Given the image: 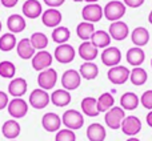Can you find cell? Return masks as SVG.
Instances as JSON below:
<instances>
[{
    "mask_svg": "<svg viewBox=\"0 0 152 141\" xmlns=\"http://www.w3.org/2000/svg\"><path fill=\"white\" fill-rule=\"evenodd\" d=\"M7 109L12 118H23L28 113V102L21 97H13L8 102Z\"/></svg>",
    "mask_w": 152,
    "mask_h": 141,
    "instance_id": "277c9868",
    "label": "cell"
},
{
    "mask_svg": "<svg viewBox=\"0 0 152 141\" xmlns=\"http://www.w3.org/2000/svg\"><path fill=\"white\" fill-rule=\"evenodd\" d=\"M29 104H31L32 108L35 109H43L45 108L51 101V96L47 93V91L42 88H36L31 92L29 94V99H28Z\"/></svg>",
    "mask_w": 152,
    "mask_h": 141,
    "instance_id": "52a82bcc",
    "label": "cell"
},
{
    "mask_svg": "<svg viewBox=\"0 0 152 141\" xmlns=\"http://www.w3.org/2000/svg\"><path fill=\"white\" fill-rule=\"evenodd\" d=\"M81 83V76L79 70L76 69H67L61 76V86L66 91H75L80 86Z\"/></svg>",
    "mask_w": 152,
    "mask_h": 141,
    "instance_id": "30bf717a",
    "label": "cell"
},
{
    "mask_svg": "<svg viewBox=\"0 0 152 141\" xmlns=\"http://www.w3.org/2000/svg\"><path fill=\"white\" fill-rule=\"evenodd\" d=\"M63 20V15L56 8H48L42 13V23L48 28H56L60 25Z\"/></svg>",
    "mask_w": 152,
    "mask_h": 141,
    "instance_id": "5bb4252c",
    "label": "cell"
},
{
    "mask_svg": "<svg viewBox=\"0 0 152 141\" xmlns=\"http://www.w3.org/2000/svg\"><path fill=\"white\" fill-rule=\"evenodd\" d=\"M56 81H58V73L53 68H47L37 75V85L44 91L52 89L56 85Z\"/></svg>",
    "mask_w": 152,
    "mask_h": 141,
    "instance_id": "ba28073f",
    "label": "cell"
},
{
    "mask_svg": "<svg viewBox=\"0 0 152 141\" xmlns=\"http://www.w3.org/2000/svg\"><path fill=\"white\" fill-rule=\"evenodd\" d=\"M80 108L83 115L88 116V117H96L100 113L97 110V99L95 97H84L80 102Z\"/></svg>",
    "mask_w": 152,
    "mask_h": 141,
    "instance_id": "484cf974",
    "label": "cell"
},
{
    "mask_svg": "<svg viewBox=\"0 0 152 141\" xmlns=\"http://www.w3.org/2000/svg\"><path fill=\"white\" fill-rule=\"evenodd\" d=\"M126 59L129 65L132 67H140L145 60V52L140 47H132L127 51Z\"/></svg>",
    "mask_w": 152,
    "mask_h": 141,
    "instance_id": "d4e9b609",
    "label": "cell"
},
{
    "mask_svg": "<svg viewBox=\"0 0 152 141\" xmlns=\"http://www.w3.org/2000/svg\"><path fill=\"white\" fill-rule=\"evenodd\" d=\"M8 102H10V97L5 92L0 91V110H3L4 108L8 107Z\"/></svg>",
    "mask_w": 152,
    "mask_h": 141,
    "instance_id": "60d3db41",
    "label": "cell"
},
{
    "mask_svg": "<svg viewBox=\"0 0 152 141\" xmlns=\"http://www.w3.org/2000/svg\"><path fill=\"white\" fill-rule=\"evenodd\" d=\"M100 59H102V63L104 65L112 68L115 65H119V63L121 61V52L118 47H111L110 45V47L103 49Z\"/></svg>",
    "mask_w": 152,
    "mask_h": 141,
    "instance_id": "7c38bea8",
    "label": "cell"
},
{
    "mask_svg": "<svg viewBox=\"0 0 152 141\" xmlns=\"http://www.w3.org/2000/svg\"><path fill=\"white\" fill-rule=\"evenodd\" d=\"M126 141H140V140L137 139V137H129V139L126 140Z\"/></svg>",
    "mask_w": 152,
    "mask_h": 141,
    "instance_id": "bcb514c9",
    "label": "cell"
},
{
    "mask_svg": "<svg viewBox=\"0 0 152 141\" xmlns=\"http://www.w3.org/2000/svg\"><path fill=\"white\" fill-rule=\"evenodd\" d=\"M8 141H16V140H8Z\"/></svg>",
    "mask_w": 152,
    "mask_h": 141,
    "instance_id": "816d5d0a",
    "label": "cell"
},
{
    "mask_svg": "<svg viewBox=\"0 0 152 141\" xmlns=\"http://www.w3.org/2000/svg\"><path fill=\"white\" fill-rule=\"evenodd\" d=\"M131 40L135 44V47H144L150 41V32L145 27H136L131 32Z\"/></svg>",
    "mask_w": 152,
    "mask_h": 141,
    "instance_id": "603a6c76",
    "label": "cell"
},
{
    "mask_svg": "<svg viewBox=\"0 0 152 141\" xmlns=\"http://www.w3.org/2000/svg\"><path fill=\"white\" fill-rule=\"evenodd\" d=\"M32 60V68L37 72H42V70L51 68L53 61V56L51 55L48 51H39V52L35 53V56L31 59Z\"/></svg>",
    "mask_w": 152,
    "mask_h": 141,
    "instance_id": "9c48e42d",
    "label": "cell"
},
{
    "mask_svg": "<svg viewBox=\"0 0 152 141\" xmlns=\"http://www.w3.org/2000/svg\"><path fill=\"white\" fill-rule=\"evenodd\" d=\"M104 16L103 13V8L100 7L97 3H92V4H87L86 7L81 9V17L84 21L88 23H97L102 20V17Z\"/></svg>",
    "mask_w": 152,
    "mask_h": 141,
    "instance_id": "8fae6325",
    "label": "cell"
},
{
    "mask_svg": "<svg viewBox=\"0 0 152 141\" xmlns=\"http://www.w3.org/2000/svg\"><path fill=\"white\" fill-rule=\"evenodd\" d=\"M83 1H87L88 4H92V3H97L99 0H83Z\"/></svg>",
    "mask_w": 152,
    "mask_h": 141,
    "instance_id": "f6af8a7d",
    "label": "cell"
},
{
    "mask_svg": "<svg viewBox=\"0 0 152 141\" xmlns=\"http://www.w3.org/2000/svg\"><path fill=\"white\" fill-rule=\"evenodd\" d=\"M91 43L95 47L99 49V48H107L111 44V36L108 32L99 29V31H95V33L91 37Z\"/></svg>",
    "mask_w": 152,
    "mask_h": 141,
    "instance_id": "f546056e",
    "label": "cell"
},
{
    "mask_svg": "<svg viewBox=\"0 0 152 141\" xmlns=\"http://www.w3.org/2000/svg\"><path fill=\"white\" fill-rule=\"evenodd\" d=\"M148 80V73L147 70L142 67H134L129 73V81H131L134 85L140 86V85H144Z\"/></svg>",
    "mask_w": 152,
    "mask_h": 141,
    "instance_id": "1f68e13d",
    "label": "cell"
},
{
    "mask_svg": "<svg viewBox=\"0 0 152 141\" xmlns=\"http://www.w3.org/2000/svg\"><path fill=\"white\" fill-rule=\"evenodd\" d=\"M55 60L60 64H69L74 61L76 56V51L71 44H59L55 48Z\"/></svg>",
    "mask_w": 152,
    "mask_h": 141,
    "instance_id": "8992f818",
    "label": "cell"
},
{
    "mask_svg": "<svg viewBox=\"0 0 152 141\" xmlns=\"http://www.w3.org/2000/svg\"><path fill=\"white\" fill-rule=\"evenodd\" d=\"M140 104V99L134 92H126L120 97V107L124 110H135Z\"/></svg>",
    "mask_w": 152,
    "mask_h": 141,
    "instance_id": "83f0119b",
    "label": "cell"
},
{
    "mask_svg": "<svg viewBox=\"0 0 152 141\" xmlns=\"http://www.w3.org/2000/svg\"><path fill=\"white\" fill-rule=\"evenodd\" d=\"M76 33L79 39H81L83 41H89L92 35L95 33V25L88 21H81L76 27Z\"/></svg>",
    "mask_w": 152,
    "mask_h": 141,
    "instance_id": "4dcf8cb0",
    "label": "cell"
},
{
    "mask_svg": "<svg viewBox=\"0 0 152 141\" xmlns=\"http://www.w3.org/2000/svg\"><path fill=\"white\" fill-rule=\"evenodd\" d=\"M16 52H18L19 57L23 59V60H29L35 56L36 53V49L32 47L31 40L28 37H24L20 41H18V45H16Z\"/></svg>",
    "mask_w": 152,
    "mask_h": 141,
    "instance_id": "ffe728a7",
    "label": "cell"
},
{
    "mask_svg": "<svg viewBox=\"0 0 152 141\" xmlns=\"http://www.w3.org/2000/svg\"><path fill=\"white\" fill-rule=\"evenodd\" d=\"M77 53L84 61H94L99 55V49L91 41H83L79 45Z\"/></svg>",
    "mask_w": 152,
    "mask_h": 141,
    "instance_id": "44dd1931",
    "label": "cell"
},
{
    "mask_svg": "<svg viewBox=\"0 0 152 141\" xmlns=\"http://www.w3.org/2000/svg\"><path fill=\"white\" fill-rule=\"evenodd\" d=\"M15 73H16V67L12 61H8V60L0 61V76L1 77L12 80Z\"/></svg>",
    "mask_w": 152,
    "mask_h": 141,
    "instance_id": "8d00e7d4",
    "label": "cell"
},
{
    "mask_svg": "<svg viewBox=\"0 0 152 141\" xmlns=\"http://www.w3.org/2000/svg\"><path fill=\"white\" fill-rule=\"evenodd\" d=\"M145 0H123L124 5L129 8H139L140 5L144 4Z\"/></svg>",
    "mask_w": 152,
    "mask_h": 141,
    "instance_id": "ab89813d",
    "label": "cell"
},
{
    "mask_svg": "<svg viewBox=\"0 0 152 141\" xmlns=\"http://www.w3.org/2000/svg\"><path fill=\"white\" fill-rule=\"evenodd\" d=\"M105 136H107V131L99 123H92L87 128V137L89 141H104Z\"/></svg>",
    "mask_w": 152,
    "mask_h": 141,
    "instance_id": "4316f807",
    "label": "cell"
},
{
    "mask_svg": "<svg viewBox=\"0 0 152 141\" xmlns=\"http://www.w3.org/2000/svg\"><path fill=\"white\" fill-rule=\"evenodd\" d=\"M148 21H150V24H152V11L150 12V15H148Z\"/></svg>",
    "mask_w": 152,
    "mask_h": 141,
    "instance_id": "7dc6e473",
    "label": "cell"
},
{
    "mask_svg": "<svg viewBox=\"0 0 152 141\" xmlns=\"http://www.w3.org/2000/svg\"><path fill=\"white\" fill-rule=\"evenodd\" d=\"M18 1L19 0H0V4L5 8H12L18 4Z\"/></svg>",
    "mask_w": 152,
    "mask_h": 141,
    "instance_id": "7bdbcfd3",
    "label": "cell"
},
{
    "mask_svg": "<svg viewBox=\"0 0 152 141\" xmlns=\"http://www.w3.org/2000/svg\"><path fill=\"white\" fill-rule=\"evenodd\" d=\"M71 100H72L71 93H69L68 91H66L64 88L55 89V91L52 92V94H51V102H52L55 107H59V108L69 105Z\"/></svg>",
    "mask_w": 152,
    "mask_h": 141,
    "instance_id": "7402d4cb",
    "label": "cell"
},
{
    "mask_svg": "<svg viewBox=\"0 0 152 141\" xmlns=\"http://www.w3.org/2000/svg\"><path fill=\"white\" fill-rule=\"evenodd\" d=\"M112 107H115V97L112 96V93L110 92H104L97 97V110L100 113L102 112H107L110 110Z\"/></svg>",
    "mask_w": 152,
    "mask_h": 141,
    "instance_id": "d6a6232c",
    "label": "cell"
},
{
    "mask_svg": "<svg viewBox=\"0 0 152 141\" xmlns=\"http://www.w3.org/2000/svg\"><path fill=\"white\" fill-rule=\"evenodd\" d=\"M28 89L27 80L23 77H13L8 84V93L12 97H21L26 94Z\"/></svg>",
    "mask_w": 152,
    "mask_h": 141,
    "instance_id": "e0dca14e",
    "label": "cell"
},
{
    "mask_svg": "<svg viewBox=\"0 0 152 141\" xmlns=\"http://www.w3.org/2000/svg\"><path fill=\"white\" fill-rule=\"evenodd\" d=\"M124 118H126V112L121 107H112L110 110L105 112L104 116V121L107 124V126L110 129H113V131L120 129Z\"/></svg>",
    "mask_w": 152,
    "mask_h": 141,
    "instance_id": "3957f363",
    "label": "cell"
},
{
    "mask_svg": "<svg viewBox=\"0 0 152 141\" xmlns=\"http://www.w3.org/2000/svg\"><path fill=\"white\" fill-rule=\"evenodd\" d=\"M140 104L145 108V109L152 110V89H148L140 96Z\"/></svg>",
    "mask_w": 152,
    "mask_h": 141,
    "instance_id": "f35d334b",
    "label": "cell"
},
{
    "mask_svg": "<svg viewBox=\"0 0 152 141\" xmlns=\"http://www.w3.org/2000/svg\"><path fill=\"white\" fill-rule=\"evenodd\" d=\"M61 123L64 124L67 129L77 131V129L83 128L84 125V116L83 113L76 109H67L61 116Z\"/></svg>",
    "mask_w": 152,
    "mask_h": 141,
    "instance_id": "7a4b0ae2",
    "label": "cell"
},
{
    "mask_svg": "<svg viewBox=\"0 0 152 141\" xmlns=\"http://www.w3.org/2000/svg\"><path fill=\"white\" fill-rule=\"evenodd\" d=\"M108 33H110L111 39L116 40V41H123L128 37L129 35V28L124 21H113L111 23L110 29H108Z\"/></svg>",
    "mask_w": 152,
    "mask_h": 141,
    "instance_id": "9a60e30c",
    "label": "cell"
},
{
    "mask_svg": "<svg viewBox=\"0 0 152 141\" xmlns=\"http://www.w3.org/2000/svg\"><path fill=\"white\" fill-rule=\"evenodd\" d=\"M23 15L28 19H37L39 16H42L43 13V7L42 3L39 0H27L23 4Z\"/></svg>",
    "mask_w": 152,
    "mask_h": 141,
    "instance_id": "ac0fdd59",
    "label": "cell"
},
{
    "mask_svg": "<svg viewBox=\"0 0 152 141\" xmlns=\"http://www.w3.org/2000/svg\"><path fill=\"white\" fill-rule=\"evenodd\" d=\"M43 1L50 8H58V7H60V5H63L66 0H43Z\"/></svg>",
    "mask_w": 152,
    "mask_h": 141,
    "instance_id": "b9f144b4",
    "label": "cell"
},
{
    "mask_svg": "<svg viewBox=\"0 0 152 141\" xmlns=\"http://www.w3.org/2000/svg\"><path fill=\"white\" fill-rule=\"evenodd\" d=\"M29 40H31V44L35 49L43 51V49H45L48 45V37H47V35L43 33V32H35V33H32Z\"/></svg>",
    "mask_w": 152,
    "mask_h": 141,
    "instance_id": "d590c367",
    "label": "cell"
},
{
    "mask_svg": "<svg viewBox=\"0 0 152 141\" xmlns=\"http://www.w3.org/2000/svg\"><path fill=\"white\" fill-rule=\"evenodd\" d=\"M120 129L124 134L129 137H135L140 131H142V121L136 116H126V118L121 123Z\"/></svg>",
    "mask_w": 152,
    "mask_h": 141,
    "instance_id": "4fadbf2b",
    "label": "cell"
},
{
    "mask_svg": "<svg viewBox=\"0 0 152 141\" xmlns=\"http://www.w3.org/2000/svg\"><path fill=\"white\" fill-rule=\"evenodd\" d=\"M61 124H63L61 123V117L53 112L45 113V115L42 117L43 128H44L47 132H50V133H55V132L60 131Z\"/></svg>",
    "mask_w": 152,
    "mask_h": 141,
    "instance_id": "2e32d148",
    "label": "cell"
},
{
    "mask_svg": "<svg viewBox=\"0 0 152 141\" xmlns=\"http://www.w3.org/2000/svg\"><path fill=\"white\" fill-rule=\"evenodd\" d=\"M79 73H80V76L83 78H86V80H94V78H96L97 75H99V68H97V65L94 61H86V63H83L80 65Z\"/></svg>",
    "mask_w": 152,
    "mask_h": 141,
    "instance_id": "f1b7e54d",
    "label": "cell"
},
{
    "mask_svg": "<svg viewBox=\"0 0 152 141\" xmlns=\"http://www.w3.org/2000/svg\"><path fill=\"white\" fill-rule=\"evenodd\" d=\"M127 7L124 5V3L119 1V0H111L105 4V7L103 8V13L104 17L110 21H119L124 15H126Z\"/></svg>",
    "mask_w": 152,
    "mask_h": 141,
    "instance_id": "6da1fadb",
    "label": "cell"
},
{
    "mask_svg": "<svg viewBox=\"0 0 152 141\" xmlns=\"http://www.w3.org/2000/svg\"><path fill=\"white\" fill-rule=\"evenodd\" d=\"M1 28H3V25H1V21H0V32H1Z\"/></svg>",
    "mask_w": 152,
    "mask_h": 141,
    "instance_id": "681fc988",
    "label": "cell"
},
{
    "mask_svg": "<svg viewBox=\"0 0 152 141\" xmlns=\"http://www.w3.org/2000/svg\"><path fill=\"white\" fill-rule=\"evenodd\" d=\"M16 45H18V40H16L15 33L8 32V33L1 35L0 37V51L1 52H10L13 48H16Z\"/></svg>",
    "mask_w": 152,
    "mask_h": 141,
    "instance_id": "e575fe53",
    "label": "cell"
},
{
    "mask_svg": "<svg viewBox=\"0 0 152 141\" xmlns=\"http://www.w3.org/2000/svg\"><path fill=\"white\" fill-rule=\"evenodd\" d=\"M71 37V31L67 27L59 25L56 28H53L52 31V40L56 44H66Z\"/></svg>",
    "mask_w": 152,
    "mask_h": 141,
    "instance_id": "836d02e7",
    "label": "cell"
},
{
    "mask_svg": "<svg viewBox=\"0 0 152 141\" xmlns=\"http://www.w3.org/2000/svg\"><path fill=\"white\" fill-rule=\"evenodd\" d=\"M55 141H76V134L75 131L71 129H60L56 132Z\"/></svg>",
    "mask_w": 152,
    "mask_h": 141,
    "instance_id": "74e56055",
    "label": "cell"
},
{
    "mask_svg": "<svg viewBox=\"0 0 152 141\" xmlns=\"http://www.w3.org/2000/svg\"><path fill=\"white\" fill-rule=\"evenodd\" d=\"M26 19L19 13H13V15L8 16L7 19V28L11 33H19L26 29Z\"/></svg>",
    "mask_w": 152,
    "mask_h": 141,
    "instance_id": "cb8c5ba5",
    "label": "cell"
},
{
    "mask_svg": "<svg viewBox=\"0 0 152 141\" xmlns=\"http://www.w3.org/2000/svg\"><path fill=\"white\" fill-rule=\"evenodd\" d=\"M72 1H76V3H80V1H83V0H72Z\"/></svg>",
    "mask_w": 152,
    "mask_h": 141,
    "instance_id": "c3c4849f",
    "label": "cell"
},
{
    "mask_svg": "<svg viewBox=\"0 0 152 141\" xmlns=\"http://www.w3.org/2000/svg\"><path fill=\"white\" fill-rule=\"evenodd\" d=\"M151 68H152V60H151Z\"/></svg>",
    "mask_w": 152,
    "mask_h": 141,
    "instance_id": "f907efd6",
    "label": "cell"
},
{
    "mask_svg": "<svg viewBox=\"0 0 152 141\" xmlns=\"http://www.w3.org/2000/svg\"><path fill=\"white\" fill-rule=\"evenodd\" d=\"M145 121H147V125L152 128V110H150L147 115V117H145Z\"/></svg>",
    "mask_w": 152,
    "mask_h": 141,
    "instance_id": "ee69618b",
    "label": "cell"
},
{
    "mask_svg": "<svg viewBox=\"0 0 152 141\" xmlns=\"http://www.w3.org/2000/svg\"><path fill=\"white\" fill-rule=\"evenodd\" d=\"M21 126L15 118L7 120L1 126V133L7 140H15L20 136Z\"/></svg>",
    "mask_w": 152,
    "mask_h": 141,
    "instance_id": "d6986e66",
    "label": "cell"
},
{
    "mask_svg": "<svg viewBox=\"0 0 152 141\" xmlns=\"http://www.w3.org/2000/svg\"><path fill=\"white\" fill-rule=\"evenodd\" d=\"M129 69L124 65H115L108 69L107 77L115 85H123L129 80Z\"/></svg>",
    "mask_w": 152,
    "mask_h": 141,
    "instance_id": "5b68a950",
    "label": "cell"
}]
</instances>
